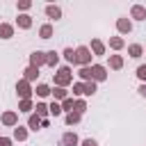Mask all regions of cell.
Returning a JSON list of instances; mask_svg holds the SVG:
<instances>
[{
  "mask_svg": "<svg viewBox=\"0 0 146 146\" xmlns=\"http://www.w3.org/2000/svg\"><path fill=\"white\" fill-rule=\"evenodd\" d=\"M46 14H48V18H55V21L62 18V9H59L57 5H48V7H46Z\"/></svg>",
  "mask_w": 146,
  "mask_h": 146,
  "instance_id": "4fadbf2b",
  "label": "cell"
},
{
  "mask_svg": "<svg viewBox=\"0 0 146 146\" xmlns=\"http://www.w3.org/2000/svg\"><path fill=\"white\" fill-rule=\"evenodd\" d=\"M75 64H80V66H89L91 64V50L87 46H80L75 50Z\"/></svg>",
  "mask_w": 146,
  "mask_h": 146,
  "instance_id": "7a4b0ae2",
  "label": "cell"
},
{
  "mask_svg": "<svg viewBox=\"0 0 146 146\" xmlns=\"http://www.w3.org/2000/svg\"><path fill=\"white\" fill-rule=\"evenodd\" d=\"M123 46H125V41H123L121 36H112V39H110V48H114V50H121Z\"/></svg>",
  "mask_w": 146,
  "mask_h": 146,
  "instance_id": "44dd1931",
  "label": "cell"
},
{
  "mask_svg": "<svg viewBox=\"0 0 146 146\" xmlns=\"http://www.w3.org/2000/svg\"><path fill=\"white\" fill-rule=\"evenodd\" d=\"M116 30H119L121 34L132 32V23H130V18H119V21H116Z\"/></svg>",
  "mask_w": 146,
  "mask_h": 146,
  "instance_id": "52a82bcc",
  "label": "cell"
},
{
  "mask_svg": "<svg viewBox=\"0 0 146 146\" xmlns=\"http://www.w3.org/2000/svg\"><path fill=\"white\" fill-rule=\"evenodd\" d=\"M36 78H39V68L30 64V66H27V68L23 71V80H27V82H32V80H36Z\"/></svg>",
  "mask_w": 146,
  "mask_h": 146,
  "instance_id": "30bf717a",
  "label": "cell"
},
{
  "mask_svg": "<svg viewBox=\"0 0 146 146\" xmlns=\"http://www.w3.org/2000/svg\"><path fill=\"white\" fill-rule=\"evenodd\" d=\"M78 135L75 132H64L62 135V146H78Z\"/></svg>",
  "mask_w": 146,
  "mask_h": 146,
  "instance_id": "ba28073f",
  "label": "cell"
},
{
  "mask_svg": "<svg viewBox=\"0 0 146 146\" xmlns=\"http://www.w3.org/2000/svg\"><path fill=\"white\" fill-rule=\"evenodd\" d=\"M89 50L100 57V55H105V43H103L100 39H91V48H89Z\"/></svg>",
  "mask_w": 146,
  "mask_h": 146,
  "instance_id": "9c48e42d",
  "label": "cell"
},
{
  "mask_svg": "<svg viewBox=\"0 0 146 146\" xmlns=\"http://www.w3.org/2000/svg\"><path fill=\"white\" fill-rule=\"evenodd\" d=\"M89 68H91V80H94V82H100V80H105V78H107L105 66H100V64H91Z\"/></svg>",
  "mask_w": 146,
  "mask_h": 146,
  "instance_id": "277c9868",
  "label": "cell"
},
{
  "mask_svg": "<svg viewBox=\"0 0 146 146\" xmlns=\"http://www.w3.org/2000/svg\"><path fill=\"white\" fill-rule=\"evenodd\" d=\"M14 139H16V141H25V139H27V130H25L23 125H16V128H14Z\"/></svg>",
  "mask_w": 146,
  "mask_h": 146,
  "instance_id": "2e32d148",
  "label": "cell"
},
{
  "mask_svg": "<svg viewBox=\"0 0 146 146\" xmlns=\"http://www.w3.org/2000/svg\"><path fill=\"white\" fill-rule=\"evenodd\" d=\"M16 23H18V27H21V30H27V27H32V18H30L27 14H21V16L16 18Z\"/></svg>",
  "mask_w": 146,
  "mask_h": 146,
  "instance_id": "5bb4252c",
  "label": "cell"
},
{
  "mask_svg": "<svg viewBox=\"0 0 146 146\" xmlns=\"http://www.w3.org/2000/svg\"><path fill=\"white\" fill-rule=\"evenodd\" d=\"M30 7H32V2H27V0L18 2V9H23V11H25V9H30Z\"/></svg>",
  "mask_w": 146,
  "mask_h": 146,
  "instance_id": "e575fe53",
  "label": "cell"
},
{
  "mask_svg": "<svg viewBox=\"0 0 146 146\" xmlns=\"http://www.w3.org/2000/svg\"><path fill=\"white\" fill-rule=\"evenodd\" d=\"M11 36H14V25L0 23V39H11Z\"/></svg>",
  "mask_w": 146,
  "mask_h": 146,
  "instance_id": "7c38bea8",
  "label": "cell"
},
{
  "mask_svg": "<svg viewBox=\"0 0 146 146\" xmlns=\"http://www.w3.org/2000/svg\"><path fill=\"white\" fill-rule=\"evenodd\" d=\"M34 110H36V114H39L41 119H46V116L50 114V110H48V105H46V103H36V107H34Z\"/></svg>",
  "mask_w": 146,
  "mask_h": 146,
  "instance_id": "603a6c76",
  "label": "cell"
},
{
  "mask_svg": "<svg viewBox=\"0 0 146 146\" xmlns=\"http://www.w3.org/2000/svg\"><path fill=\"white\" fill-rule=\"evenodd\" d=\"M52 96H55L57 100H64V98H68V96H66V89H64V87H55V89H52Z\"/></svg>",
  "mask_w": 146,
  "mask_h": 146,
  "instance_id": "4316f807",
  "label": "cell"
},
{
  "mask_svg": "<svg viewBox=\"0 0 146 146\" xmlns=\"http://www.w3.org/2000/svg\"><path fill=\"white\" fill-rule=\"evenodd\" d=\"M123 66V57L121 55H110V68H121Z\"/></svg>",
  "mask_w": 146,
  "mask_h": 146,
  "instance_id": "ffe728a7",
  "label": "cell"
},
{
  "mask_svg": "<svg viewBox=\"0 0 146 146\" xmlns=\"http://www.w3.org/2000/svg\"><path fill=\"white\" fill-rule=\"evenodd\" d=\"M141 52H144V48H141L139 43L128 46V55H130V57H135V59H137V57H141Z\"/></svg>",
  "mask_w": 146,
  "mask_h": 146,
  "instance_id": "e0dca14e",
  "label": "cell"
},
{
  "mask_svg": "<svg viewBox=\"0 0 146 146\" xmlns=\"http://www.w3.org/2000/svg\"><path fill=\"white\" fill-rule=\"evenodd\" d=\"M82 146H98V144H96L94 139H84V141H82Z\"/></svg>",
  "mask_w": 146,
  "mask_h": 146,
  "instance_id": "8d00e7d4",
  "label": "cell"
},
{
  "mask_svg": "<svg viewBox=\"0 0 146 146\" xmlns=\"http://www.w3.org/2000/svg\"><path fill=\"white\" fill-rule=\"evenodd\" d=\"M34 91H36V96H41V98H46L48 94H52V89H50L48 84H36V89H34Z\"/></svg>",
  "mask_w": 146,
  "mask_h": 146,
  "instance_id": "7402d4cb",
  "label": "cell"
},
{
  "mask_svg": "<svg viewBox=\"0 0 146 146\" xmlns=\"http://www.w3.org/2000/svg\"><path fill=\"white\" fill-rule=\"evenodd\" d=\"M30 110H34L32 100H21V103H18V112H30Z\"/></svg>",
  "mask_w": 146,
  "mask_h": 146,
  "instance_id": "f1b7e54d",
  "label": "cell"
},
{
  "mask_svg": "<svg viewBox=\"0 0 146 146\" xmlns=\"http://www.w3.org/2000/svg\"><path fill=\"white\" fill-rule=\"evenodd\" d=\"M0 139H2V137H0Z\"/></svg>",
  "mask_w": 146,
  "mask_h": 146,
  "instance_id": "f35d334b",
  "label": "cell"
},
{
  "mask_svg": "<svg viewBox=\"0 0 146 146\" xmlns=\"http://www.w3.org/2000/svg\"><path fill=\"white\" fill-rule=\"evenodd\" d=\"M57 62H59V55H57L55 50L46 52V64H48V66H57Z\"/></svg>",
  "mask_w": 146,
  "mask_h": 146,
  "instance_id": "d6986e66",
  "label": "cell"
},
{
  "mask_svg": "<svg viewBox=\"0 0 146 146\" xmlns=\"http://www.w3.org/2000/svg\"><path fill=\"white\" fill-rule=\"evenodd\" d=\"M91 94H96V82L91 80V82H84V96H91Z\"/></svg>",
  "mask_w": 146,
  "mask_h": 146,
  "instance_id": "4dcf8cb0",
  "label": "cell"
},
{
  "mask_svg": "<svg viewBox=\"0 0 146 146\" xmlns=\"http://www.w3.org/2000/svg\"><path fill=\"white\" fill-rule=\"evenodd\" d=\"M62 55H64V59H66L68 64H75V50H73V48H66Z\"/></svg>",
  "mask_w": 146,
  "mask_h": 146,
  "instance_id": "484cf974",
  "label": "cell"
},
{
  "mask_svg": "<svg viewBox=\"0 0 146 146\" xmlns=\"http://www.w3.org/2000/svg\"><path fill=\"white\" fill-rule=\"evenodd\" d=\"M137 78H139V80L146 84V64H141V66L137 68Z\"/></svg>",
  "mask_w": 146,
  "mask_h": 146,
  "instance_id": "836d02e7",
  "label": "cell"
},
{
  "mask_svg": "<svg viewBox=\"0 0 146 146\" xmlns=\"http://www.w3.org/2000/svg\"><path fill=\"white\" fill-rule=\"evenodd\" d=\"M84 94V82H75L73 84V96H82Z\"/></svg>",
  "mask_w": 146,
  "mask_h": 146,
  "instance_id": "1f68e13d",
  "label": "cell"
},
{
  "mask_svg": "<svg viewBox=\"0 0 146 146\" xmlns=\"http://www.w3.org/2000/svg\"><path fill=\"white\" fill-rule=\"evenodd\" d=\"M80 116H82V114H78V112H68V114H66V123H68V125L80 123Z\"/></svg>",
  "mask_w": 146,
  "mask_h": 146,
  "instance_id": "d4e9b609",
  "label": "cell"
},
{
  "mask_svg": "<svg viewBox=\"0 0 146 146\" xmlns=\"http://www.w3.org/2000/svg\"><path fill=\"white\" fill-rule=\"evenodd\" d=\"M48 110H50V114H55V116H57V114H62V112H64V110H62V105H59V103H57V100H52V103H50V105H48Z\"/></svg>",
  "mask_w": 146,
  "mask_h": 146,
  "instance_id": "f546056e",
  "label": "cell"
},
{
  "mask_svg": "<svg viewBox=\"0 0 146 146\" xmlns=\"http://www.w3.org/2000/svg\"><path fill=\"white\" fill-rule=\"evenodd\" d=\"M0 146H11V139H9V137H2V139H0Z\"/></svg>",
  "mask_w": 146,
  "mask_h": 146,
  "instance_id": "d590c367",
  "label": "cell"
},
{
  "mask_svg": "<svg viewBox=\"0 0 146 146\" xmlns=\"http://www.w3.org/2000/svg\"><path fill=\"white\" fill-rule=\"evenodd\" d=\"M139 94H141V96L146 98V84H141V87H139Z\"/></svg>",
  "mask_w": 146,
  "mask_h": 146,
  "instance_id": "74e56055",
  "label": "cell"
},
{
  "mask_svg": "<svg viewBox=\"0 0 146 146\" xmlns=\"http://www.w3.org/2000/svg\"><path fill=\"white\" fill-rule=\"evenodd\" d=\"M2 123L16 128V125H18V114H16V112H5V114H2Z\"/></svg>",
  "mask_w": 146,
  "mask_h": 146,
  "instance_id": "8fae6325",
  "label": "cell"
},
{
  "mask_svg": "<svg viewBox=\"0 0 146 146\" xmlns=\"http://www.w3.org/2000/svg\"><path fill=\"white\" fill-rule=\"evenodd\" d=\"M62 110L73 112V110H75V100H73V98H64V100H62Z\"/></svg>",
  "mask_w": 146,
  "mask_h": 146,
  "instance_id": "83f0119b",
  "label": "cell"
},
{
  "mask_svg": "<svg viewBox=\"0 0 146 146\" xmlns=\"http://www.w3.org/2000/svg\"><path fill=\"white\" fill-rule=\"evenodd\" d=\"M41 116L39 114H30V119H27V125H30V130H39V125H41Z\"/></svg>",
  "mask_w": 146,
  "mask_h": 146,
  "instance_id": "9a60e30c",
  "label": "cell"
},
{
  "mask_svg": "<svg viewBox=\"0 0 146 146\" xmlns=\"http://www.w3.org/2000/svg\"><path fill=\"white\" fill-rule=\"evenodd\" d=\"M39 36H41V39H50V36H52V25H50V23L41 25V30H39Z\"/></svg>",
  "mask_w": 146,
  "mask_h": 146,
  "instance_id": "ac0fdd59",
  "label": "cell"
},
{
  "mask_svg": "<svg viewBox=\"0 0 146 146\" xmlns=\"http://www.w3.org/2000/svg\"><path fill=\"white\" fill-rule=\"evenodd\" d=\"M16 91H18V96L23 100H30V96H32V87H30L27 80H18L16 82Z\"/></svg>",
  "mask_w": 146,
  "mask_h": 146,
  "instance_id": "3957f363",
  "label": "cell"
},
{
  "mask_svg": "<svg viewBox=\"0 0 146 146\" xmlns=\"http://www.w3.org/2000/svg\"><path fill=\"white\" fill-rule=\"evenodd\" d=\"M84 110H87V103H84L82 98H78V100H75V110H73V112H78V114H82Z\"/></svg>",
  "mask_w": 146,
  "mask_h": 146,
  "instance_id": "d6a6232c",
  "label": "cell"
},
{
  "mask_svg": "<svg viewBox=\"0 0 146 146\" xmlns=\"http://www.w3.org/2000/svg\"><path fill=\"white\" fill-rule=\"evenodd\" d=\"M78 75H80L84 82H91V68H89V66H82V68L78 71Z\"/></svg>",
  "mask_w": 146,
  "mask_h": 146,
  "instance_id": "cb8c5ba5",
  "label": "cell"
},
{
  "mask_svg": "<svg viewBox=\"0 0 146 146\" xmlns=\"http://www.w3.org/2000/svg\"><path fill=\"white\" fill-rule=\"evenodd\" d=\"M30 64H32V66H36V68H39V66H43V64H46V52L34 50V52L30 55Z\"/></svg>",
  "mask_w": 146,
  "mask_h": 146,
  "instance_id": "5b68a950",
  "label": "cell"
},
{
  "mask_svg": "<svg viewBox=\"0 0 146 146\" xmlns=\"http://www.w3.org/2000/svg\"><path fill=\"white\" fill-rule=\"evenodd\" d=\"M73 82V73H71V66H62L57 73H55V87H66Z\"/></svg>",
  "mask_w": 146,
  "mask_h": 146,
  "instance_id": "6da1fadb",
  "label": "cell"
},
{
  "mask_svg": "<svg viewBox=\"0 0 146 146\" xmlns=\"http://www.w3.org/2000/svg\"><path fill=\"white\" fill-rule=\"evenodd\" d=\"M130 16H132L135 21H146V7H141V5H132Z\"/></svg>",
  "mask_w": 146,
  "mask_h": 146,
  "instance_id": "8992f818",
  "label": "cell"
}]
</instances>
